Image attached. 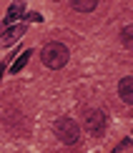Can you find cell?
Wrapping results in <instances>:
<instances>
[{
  "instance_id": "1",
  "label": "cell",
  "mask_w": 133,
  "mask_h": 153,
  "mask_svg": "<svg viewBox=\"0 0 133 153\" xmlns=\"http://www.w3.org/2000/svg\"><path fill=\"white\" fill-rule=\"evenodd\" d=\"M40 58H43V63H45L50 71H60V68L68 63L71 53H68V48L63 45V43H48V45L43 48Z\"/></svg>"
},
{
  "instance_id": "2",
  "label": "cell",
  "mask_w": 133,
  "mask_h": 153,
  "mask_svg": "<svg viewBox=\"0 0 133 153\" xmlns=\"http://www.w3.org/2000/svg\"><path fill=\"white\" fill-rule=\"evenodd\" d=\"M53 128H55V136H58V141L68 143V146L78 143V138H80V128H78V123H75L73 118H58Z\"/></svg>"
},
{
  "instance_id": "3",
  "label": "cell",
  "mask_w": 133,
  "mask_h": 153,
  "mask_svg": "<svg viewBox=\"0 0 133 153\" xmlns=\"http://www.w3.org/2000/svg\"><path fill=\"white\" fill-rule=\"evenodd\" d=\"M85 128L93 133V136H103L106 133V126H108V118H106V113L100 111V108H91V111H85Z\"/></svg>"
},
{
  "instance_id": "4",
  "label": "cell",
  "mask_w": 133,
  "mask_h": 153,
  "mask_svg": "<svg viewBox=\"0 0 133 153\" xmlns=\"http://www.w3.org/2000/svg\"><path fill=\"white\" fill-rule=\"evenodd\" d=\"M25 30H28V25L25 23H18V25H10L8 30H5L3 35H0V48H10L15 40H20L25 35Z\"/></svg>"
},
{
  "instance_id": "5",
  "label": "cell",
  "mask_w": 133,
  "mask_h": 153,
  "mask_svg": "<svg viewBox=\"0 0 133 153\" xmlns=\"http://www.w3.org/2000/svg\"><path fill=\"white\" fill-rule=\"evenodd\" d=\"M25 10H28V3L25 0H13L10 3V8H8V13H5V20H3V25H15L20 18L25 15Z\"/></svg>"
},
{
  "instance_id": "6",
  "label": "cell",
  "mask_w": 133,
  "mask_h": 153,
  "mask_svg": "<svg viewBox=\"0 0 133 153\" xmlns=\"http://www.w3.org/2000/svg\"><path fill=\"white\" fill-rule=\"evenodd\" d=\"M118 95H121L123 103L133 105V78H131V75H126V78L118 83Z\"/></svg>"
},
{
  "instance_id": "7",
  "label": "cell",
  "mask_w": 133,
  "mask_h": 153,
  "mask_svg": "<svg viewBox=\"0 0 133 153\" xmlns=\"http://www.w3.org/2000/svg\"><path fill=\"white\" fill-rule=\"evenodd\" d=\"M71 5L78 13H93L98 8V0H71Z\"/></svg>"
},
{
  "instance_id": "8",
  "label": "cell",
  "mask_w": 133,
  "mask_h": 153,
  "mask_svg": "<svg viewBox=\"0 0 133 153\" xmlns=\"http://www.w3.org/2000/svg\"><path fill=\"white\" fill-rule=\"evenodd\" d=\"M121 43H123L126 50H133V23L126 25V28L121 30Z\"/></svg>"
},
{
  "instance_id": "9",
  "label": "cell",
  "mask_w": 133,
  "mask_h": 153,
  "mask_svg": "<svg viewBox=\"0 0 133 153\" xmlns=\"http://www.w3.org/2000/svg\"><path fill=\"white\" fill-rule=\"evenodd\" d=\"M30 55H33V50H25V53L20 55V58H15V63L10 65V73H18V71H23V68H25V63L30 60Z\"/></svg>"
},
{
  "instance_id": "10",
  "label": "cell",
  "mask_w": 133,
  "mask_h": 153,
  "mask_svg": "<svg viewBox=\"0 0 133 153\" xmlns=\"http://www.w3.org/2000/svg\"><path fill=\"white\" fill-rule=\"evenodd\" d=\"M40 20H43L40 13H30V15H28V23H40Z\"/></svg>"
},
{
  "instance_id": "11",
  "label": "cell",
  "mask_w": 133,
  "mask_h": 153,
  "mask_svg": "<svg viewBox=\"0 0 133 153\" xmlns=\"http://www.w3.org/2000/svg\"><path fill=\"white\" fill-rule=\"evenodd\" d=\"M0 78H3V65H0Z\"/></svg>"
}]
</instances>
